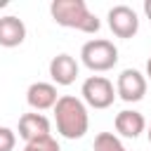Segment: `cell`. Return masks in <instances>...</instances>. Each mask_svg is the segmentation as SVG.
Here are the masks:
<instances>
[{"mask_svg":"<svg viewBox=\"0 0 151 151\" xmlns=\"http://www.w3.org/2000/svg\"><path fill=\"white\" fill-rule=\"evenodd\" d=\"M52 111H54L57 132L61 137H66V139L85 137V132L90 127V116H87V106L83 104V99H78L73 94H64L57 99Z\"/></svg>","mask_w":151,"mask_h":151,"instance_id":"obj_1","label":"cell"},{"mask_svg":"<svg viewBox=\"0 0 151 151\" xmlns=\"http://www.w3.org/2000/svg\"><path fill=\"white\" fill-rule=\"evenodd\" d=\"M52 19L64 28H76L80 33H97L101 21L97 14H92L85 5V0H54L50 5Z\"/></svg>","mask_w":151,"mask_h":151,"instance_id":"obj_2","label":"cell"},{"mask_svg":"<svg viewBox=\"0 0 151 151\" xmlns=\"http://www.w3.org/2000/svg\"><path fill=\"white\" fill-rule=\"evenodd\" d=\"M80 59L83 64L94 71V73H104V71H111L116 64H118V47L111 42V40H104V38H94V40H87L80 50Z\"/></svg>","mask_w":151,"mask_h":151,"instance_id":"obj_3","label":"cell"},{"mask_svg":"<svg viewBox=\"0 0 151 151\" xmlns=\"http://www.w3.org/2000/svg\"><path fill=\"white\" fill-rule=\"evenodd\" d=\"M80 94H83V104H87L92 109H109L116 99V87L104 76H90L83 83Z\"/></svg>","mask_w":151,"mask_h":151,"instance_id":"obj_4","label":"cell"},{"mask_svg":"<svg viewBox=\"0 0 151 151\" xmlns=\"http://www.w3.org/2000/svg\"><path fill=\"white\" fill-rule=\"evenodd\" d=\"M144 94H146V76L139 73L137 68L120 71L116 80V97H120L127 104H134V101H142Z\"/></svg>","mask_w":151,"mask_h":151,"instance_id":"obj_5","label":"cell"},{"mask_svg":"<svg viewBox=\"0 0 151 151\" xmlns=\"http://www.w3.org/2000/svg\"><path fill=\"white\" fill-rule=\"evenodd\" d=\"M106 19H109V28H111V33L118 35V38L130 40V38H134L137 31H139L137 12H134L132 7H127V5H116V7H111L109 14H106Z\"/></svg>","mask_w":151,"mask_h":151,"instance_id":"obj_6","label":"cell"},{"mask_svg":"<svg viewBox=\"0 0 151 151\" xmlns=\"http://www.w3.org/2000/svg\"><path fill=\"white\" fill-rule=\"evenodd\" d=\"M57 85H52V83H42V80H38V83H33V85H28V90H26V101H28V106L38 113V111H47V109H54V104H57Z\"/></svg>","mask_w":151,"mask_h":151,"instance_id":"obj_7","label":"cell"},{"mask_svg":"<svg viewBox=\"0 0 151 151\" xmlns=\"http://www.w3.org/2000/svg\"><path fill=\"white\" fill-rule=\"evenodd\" d=\"M17 132L19 137L28 144V142H35V139H42V137H50V120L42 116V113H24L19 118V125H17Z\"/></svg>","mask_w":151,"mask_h":151,"instance_id":"obj_8","label":"cell"},{"mask_svg":"<svg viewBox=\"0 0 151 151\" xmlns=\"http://www.w3.org/2000/svg\"><path fill=\"white\" fill-rule=\"evenodd\" d=\"M50 78H52V85H61V87L76 83V78H78V61L71 54L52 57V61H50Z\"/></svg>","mask_w":151,"mask_h":151,"instance_id":"obj_9","label":"cell"},{"mask_svg":"<svg viewBox=\"0 0 151 151\" xmlns=\"http://www.w3.org/2000/svg\"><path fill=\"white\" fill-rule=\"evenodd\" d=\"M113 127L120 137L125 139H137L144 130H146V120L139 111L134 109H125L120 113H116V120H113Z\"/></svg>","mask_w":151,"mask_h":151,"instance_id":"obj_10","label":"cell"},{"mask_svg":"<svg viewBox=\"0 0 151 151\" xmlns=\"http://www.w3.org/2000/svg\"><path fill=\"white\" fill-rule=\"evenodd\" d=\"M26 40V24L14 17H0V47H19Z\"/></svg>","mask_w":151,"mask_h":151,"instance_id":"obj_11","label":"cell"},{"mask_svg":"<svg viewBox=\"0 0 151 151\" xmlns=\"http://www.w3.org/2000/svg\"><path fill=\"white\" fill-rule=\"evenodd\" d=\"M94 151H127L118 134L113 132H99L94 137Z\"/></svg>","mask_w":151,"mask_h":151,"instance_id":"obj_12","label":"cell"},{"mask_svg":"<svg viewBox=\"0 0 151 151\" xmlns=\"http://www.w3.org/2000/svg\"><path fill=\"white\" fill-rule=\"evenodd\" d=\"M24 151H61V149H59V142L50 134V137H42V139L28 142V144L24 146Z\"/></svg>","mask_w":151,"mask_h":151,"instance_id":"obj_13","label":"cell"},{"mask_svg":"<svg viewBox=\"0 0 151 151\" xmlns=\"http://www.w3.org/2000/svg\"><path fill=\"white\" fill-rule=\"evenodd\" d=\"M17 146V132L0 125V151H14Z\"/></svg>","mask_w":151,"mask_h":151,"instance_id":"obj_14","label":"cell"},{"mask_svg":"<svg viewBox=\"0 0 151 151\" xmlns=\"http://www.w3.org/2000/svg\"><path fill=\"white\" fill-rule=\"evenodd\" d=\"M144 14H146V19L151 21V0H144Z\"/></svg>","mask_w":151,"mask_h":151,"instance_id":"obj_15","label":"cell"},{"mask_svg":"<svg viewBox=\"0 0 151 151\" xmlns=\"http://www.w3.org/2000/svg\"><path fill=\"white\" fill-rule=\"evenodd\" d=\"M146 78H149V80H151V57H149V59H146Z\"/></svg>","mask_w":151,"mask_h":151,"instance_id":"obj_16","label":"cell"},{"mask_svg":"<svg viewBox=\"0 0 151 151\" xmlns=\"http://www.w3.org/2000/svg\"><path fill=\"white\" fill-rule=\"evenodd\" d=\"M7 5H9L7 0H0V9H2V7H7Z\"/></svg>","mask_w":151,"mask_h":151,"instance_id":"obj_17","label":"cell"},{"mask_svg":"<svg viewBox=\"0 0 151 151\" xmlns=\"http://www.w3.org/2000/svg\"><path fill=\"white\" fill-rule=\"evenodd\" d=\"M146 134H149V142H151V127H149V130H146Z\"/></svg>","mask_w":151,"mask_h":151,"instance_id":"obj_18","label":"cell"}]
</instances>
